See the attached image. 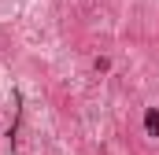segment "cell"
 <instances>
[{
	"label": "cell",
	"mask_w": 159,
	"mask_h": 155,
	"mask_svg": "<svg viewBox=\"0 0 159 155\" xmlns=\"http://www.w3.org/2000/svg\"><path fill=\"white\" fill-rule=\"evenodd\" d=\"M144 133L148 137H159V107H148L144 111Z\"/></svg>",
	"instance_id": "cell-1"
},
{
	"label": "cell",
	"mask_w": 159,
	"mask_h": 155,
	"mask_svg": "<svg viewBox=\"0 0 159 155\" xmlns=\"http://www.w3.org/2000/svg\"><path fill=\"white\" fill-rule=\"evenodd\" d=\"M93 67H96V74H107V70H111V59H104V55H100Z\"/></svg>",
	"instance_id": "cell-2"
}]
</instances>
